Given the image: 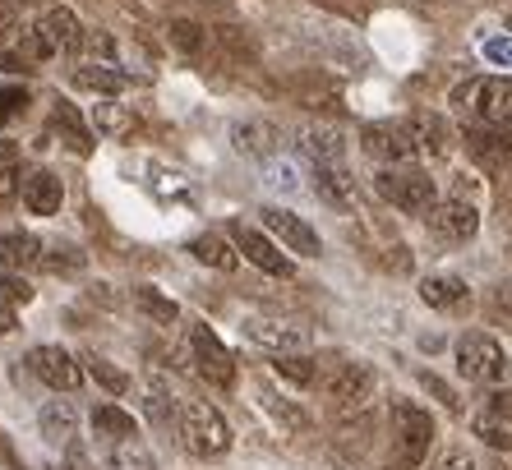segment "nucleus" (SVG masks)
Here are the masks:
<instances>
[{
	"mask_svg": "<svg viewBox=\"0 0 512 470\" xmlns=\"http://www.w3.org/2000/svg\"><path fill=\"white\" fill-rule=\"evenodd\" d=\"M453 102L489 130H512V74L503 79H466L453 88Z\"/></svg>",
	"mask_w": 512,
	"mask_h": 470,
	"instance_id": "nucleus-1",
	"label": "nucleus"
},
{
	"mask_svg": "<svg viewBox=\"0 0 512 470\" xmlns=\"http://www.w3.org/2000/svg\"><path fill=\"white\" fill-rule=\"evenodd\" d=\"M374 189H379L383 199L393 203V208L402 212H425L439 203V194H434V180L420 171V166H383L379 176H374Z\"/></svg>",
	"mask_w": 512,
	"mask_h": 470,
	"instance_id": "nucleus-2",
	"label": "nucleus"
},
{
	"mask_svg": "<svg viewBox=\"0 0 512 470\" xmlns=\"http://www.w3.org/2000/svg\"><path fill=\"white\" fill-rule=\"evenodd\" d=\"M180 429H185L190 452H199V457H222V452L231 447L227 415L217 411V406H208V401H190L185 415H180Z\"/></svg>",
	"mask_w": 512,
	"mask_h": 470,
	"instance_id": "nucleus-3",
	"label": "nucleus"
},
{
	"mask_svg": "<svg viewBox=\"0 0 512 470\" xmlns=\"http://www.w3.org/2000/svg\"><path fill=\"white\" fill-rule=\"evenodd\" d=\"M393 443H397V461L406 470H416L425 461L429 443H434V420L429 411H420L416 401H397L393 406Z\"/></svg>",
	"mask_w": 512,
	"mask_h": 470,
	"instance_id": "nucleus-4",
	"label": "nucleus"
},
{
	"mask_svg": "<svg viewBox=\"0 0 512 470\" xmlns=\"http://www.w3.org/2000/svg\"><path fill=\"white\" fill-rule=\"evenodd\" d=\"M508 369V355L489 332H462L457 337V374L471 383H494Z\"/></svg>",
	"mask_w": 512,
	"mask_h": 470,
	"instance_id": "nucleus-5",
	"label": "nucleus"
},
{
	"mask_svg": "<svg viewBox=\"0 0 512 470\" xmlns=\"http://www.w3.org/2000/svg\"><path fill=\"white\" fill-rule=\"evenodd\" d=\"M360 143H365V153L379 157L383 166H406L411 157H420V143H416V134H411L406 120H379V125H365Z\"/></svg>",
	"mask_w": 512,
	"mask_h": 470,
	"instance_id": "nucleus-6",
	"label": "nucleus"
},
{
	"mask_svg": "<svg viewBox=\"0 0 512 470\" xmlns=\"http://www.w3.org/2000/svg\"><path fill=\"white\" fill-rule=\"evenodd\" d=\"M190 351H194L199 378H208L213 388H236V360H231V351L217 341V332L208 323H194L190 328Z\"/></svg>",
	"mask_w": 512,
	"mask_h": 470,
	"instance_id": "nucleus-7",
	"label": "nucleus"
},
{
	"mask_svg": "<svg viewBox=\"0 0 512 470\" xmlns=\"http://www.w3.org/2000/svg\"><path fill=\"white\" fill-rule=\"evenodd\" d=\"M240 328H245V337H250L254 346H263V351H273V355L310 351V328H305V323H291V318H245Z\"/></svg>",
	"mask_w": 512,
	"mask_h": 470,
	"instance_id": "nucleus-8",
	"label": "nucleus"
},
{
	"mask_svg": "<svg viewBox=\"0 0 512 470\" xmlns=\"http://www.w3.org/2000/svg\"><path fill=\"white\" fill-rule=\"evenodd\" d=\"M323 392L333 397L337 411H356V406H365L374 392V374L365 365H356V360H337L333 374L323 378Z\"/></svg>",
	"mask_w": 512,
	"mask_h": 470,
	"instance_id": "nucleus-9",
	"label": "nucleus"
},
{
	"mask_svg": "<svg viewBox=\"0 0 512 470\" xmlns=\"http://www.w3.org/2000/svg\"><path fill=\"white\" fill-rule=\"evenodd\" d=\"M231 240H236L240 254H245L254 268L268 272V277H296V263L286 259L263 231H254V226H245V222H231Z\"/></svg>",
	"mask_w": 512,
	"mask_h": 470,
	"instance_id": "nucleus-10",
	"label": "nucleus"
},
{
	"mask_svg": "<svg viewBox=\"0 0 512 470\" xmlns=\"http://www.w3.org/2000/svg\"><path fill=\"white\" fill-rule=\"evenodd\" d=\"M263 226H268V231H273L286 249H296L300 259H319V254H323L319 231H314L305 217H296V212H286V208H263Z\"/></svg>",
	"mask_w": 512,
	"mask_h": 470,
	"instance_id": "nucleus-11",
	"label": "nucleus"
},
{
	"mask_svg": "<svg viewBox=\"0 0 512 470\" xmlns=\"http://www.w3.org/2000/svg\"><path fill=\"white\" fill-rule=\"evenodd\" d=\"M28 369H33L47 388L56 392H74L79 383H84V369H79V360H74L70 351H60V346H37L33 355H28Z\"/></svg>",
	"mask_w": 512,
	"mask_h": 470,
	"instance_id": "nucleus-12",
	"label": "nucleus"
},
{
	"mask_svg": "<svg viewBox=\"0 0 512 470\" xmlns=\"http://www.w3.org/2000/svg\"><path fill=\"white\" fill-rule=\"evenodd\" d=\"M476 438L494 452H512V392H489L476 415Z\"/></svg>",
	"mask_w": 512,
	"mask_h": 470,
	"instance_id": "nucleus-13",
	"label": "nucleus"
},
{
	"mask_svg": "<svg viewBox=\"0 0 512 470\" xmlns=\"http://www.w3.org/2000/svg\"><path fill=\"white\" fill-rule=\"evenodd\" d=\"M429 231L439 235V240H453V245H462V240H471V235L480 231V212L471 208V203L462 199H443L429 208Z\"/></svg>",
	"mask_w": 512,
	"mask_h": 470,
	"instance_id": "nucleus-14",
	"label": "nucleus"
},
{
	"mask_svg": "<svg viewBox=\"0 0 512 470\" xmlns=\"http://www.w3.org/2000/svg\"><path fill=\"white\" fill-rule=\"evenodd\" d=\"M33 33H37V42L47 47V56H60V51L70 56V51H79V42H84V28H79L74 10H65V5H60V10H47V14H42Z\"/></svg>",
	"mask_w": 512,
	"mask_h": 470,
	"instance_id": "nucleus-15",
	"label": "nucleus"
},
{
	"mask_svg": "<svg viewBox=\"0 0 512 470\" xmlns=\"http://www.w3.org/2000/svg\"><path fill=\"white\" fill-rule=\"evenodd\" d=\"M462 139H466V153L476 157L480 166H489V171H499L503 162H512V139H508L503 130H489V125H471Z\"/></svg>",
	"mask_w": 512,
	"mask_h": 470,
	"instance_id": "nucleus-16",
	"label": "nucleus"
},
{
	"mask_svg": "<svg viewBox=\"0 0 512 470\" xmlns=\"http://www.w3.org/2000/svg\"><path fill=\"white\" fill-rule=\"evenodd\" d=\"M314 194L337 212L356 208V180H351L346 166H314Z\"/></svg>",
	"mask_w": 512,
	"mask_h": 470,
	"instance_id": "nucleus-17",
	"label": "nucleus"
},
{
	"mask_svg": "<svg viewBox=\"0 0 512 470\" xmlns=\"http://www.w3.org/2000/svg\"><path fill=\"white\" fill-rule=\"evenodd\" d=\"M24 203H28V212H37V217H56L60 203H65V185H60L56 171H28Z\"/></svg>",
	"mask_w": 512,
	"mask_h": 470,
	"instance_id": "nucleus-18",
	"label": "nucleus"
},
{
	"mask_svg": "<svg viewBox=\"0 0 512 470\" xmlns=\"http://www.w3.org/2000/svg\"><path fill=\"white\" fill-rule=\"evenodd\" d=\"M300 153L310 157V166H342L346 157V139L328 125H310V130H300Z\"/></svg>",
	"mask_w": 512,
	"mask_h": 470,
	"instance_id": "nucleus-19",
	"label": "nucleus"
},
{
	"mask_svg": "<svg viewBox=\"0 0 512 470\" xmlns=\"http://www.w3.org/2000/svg\"><path fill=\"white\" fill-rule=\"evenodd\" d=\"M231 143H236V153L273 162V153H277V125H268V120H240V125H231Z\"/></svg>",
	"mask_w": 512,
	"mask_h": 470,
	"instance_id": "nucleus-20",
	"label": "nucleus"
},
{
	"mask_svg": "<svg viewBox=\"0 0 512 470\" xmlns=\"http://www.w3.org/2000/svg\"><path fill=\"white\" fill-rule=\"evenodd\" d=\"M51 130L65 139V148H70V153H79V157L93 153V130H88L84 120H79V111H74L70 102H56V106H51Z\"/></svg>",
	"mask_w": 512,
	"mask_h": 470,
	"instance_id": "nucleus-21",
	"label": "nucleus"
},
{
	"mask_svg": "<svg viewBox=\"0 0 512 470\" xmlns=\"http://www.w3.org/2000/svg\"><path fill=\"white\" fill-rule=\"evenodd\" d=\"M406 125H411V134H416L420 153H429V157L448 153L453 130H448V120H443V116H434V111H416V116H406Z\"/></svg>",
	"mask_w": 512,
	"mask_h": 470,
	"instance_id": "nucleus-22",
	"label": "nucleus"
},
{
	"mask_svg": "<svg viewBox=\"0 0 512 470\" xmlns=\"http://www.w3.org/2000/svg\"><path fill=\"white\" fill-rule=\"evenodd\" d=\"M93 130L102 139H125V134L139 130V116H134L125 102H97L93 106Z\"/></svg>",
	"mask_w": 512,
	"mask_h": 470,
	"instance_id": "nucleus-23",
	"label": "nucleus"
},
{
	"mask_svg": "<svg viewBox=\"0 0 512 470\" xmlns=\"http://www.w3.org/2000/svg\"><path fill=\"white\" fill-rule=\"evenodd\" d=\"M0 263L10 272L28 268V263H42V240L28 231H5L0 235Z\"/></svg>",
	"mask_w": 512,
	"mask_h": 470,
	"instance_id": "nucleus-24",
	"label": "nucleus"
},
{
	"mask_svg": "<svg viewBox=\"0 0 512 470\" xmlns=\"http://www.w3.org/2000/svg\"><path fill=\"white\" fill-rule=\"evenodd\" d=\"M466 282L462 277H425L420 282V300H425L429 309H462L466 305Z\"/></svg>",
	"mask_w": 512,
	"mask_h": 470,
	"instance_id": "nucleus-25",
	"label": "nucleus"
},
{
	"mask_svg": "<svg viewBox=\"0 0 512 470\" xmlns=\"http://www.w3.org/2000/svg\"><path fill=\"white\" fill-rule=\"evenodd\" d=\"M37 424H42L47 443H74V424H79V415H74L70 401H47L42 415H37Z\"/></svg>",
	"mask_w": 512,
	"mask_h": 470,
	"instance_id": "nucleus-26",
	"label": "nucleus"
},
{
	"mask_svg": "<svg viewBox=\"0 0 512 470\" xmlns=\"http://www.w3.org/2000/svg\"><path fill=\"white\" fill-rule=\"evenodd\" d=\"M125 83H130V74H116L111 65H79L74 70V88H88V93H102V97L120 93Z\"/></svg>",
	"mask_w": 512,
	"mask_h": 470,
	"instance_id": "nucleus-27",
	"label": "nucleus"
},
{
	"mask_svg": "<svg viewBox=\"0 0 512 470\" xmlns=\"http://www.w3.org/2000/svg\"><path fill=\"white\" fill-rule=\"evenodd\" d=\"M190 254L199 263H208V268H222V272L236 268V249H231L222 235H213V231H208V235H194V240H190Z\"/></svg>",
	"mask_w": 512,
	"mask_h": 470,
	"instance_id": "nucleus-28",
	"label": "nucleus"
},
{
	"mask_svg": "<svg viewBox=\"0 0 512 470\" xmlns=\"http://www.w3.org/2000/svg\"><path fill=\"white\" fill-rule=\"evenodd\" d=\"M93 429L97 434H107L111 443H130L139 429H134V415L120 411V406H97L93 411Z\"/></svg>",
	"mask_w": 512,
	"mask_h": 470,
	"instance_id": "nucleus-29",
	"label": "nucleus"
},
{
	"mask_svg": "<svg viewBox=\"0 0 512 470\" xmlns=\"http://www.w3.org/2000/svg\"><path fill=\"white\" fill-rule=\"evenodd\" d=\"M134 305L153 318V323H162V328H171V323L180 318L176 300H171V295H162L157 286H134Z\"/></svg>",
	"mask_w": 512,
	"mask_h": 470,
	"instance_id": "nucleus-30",
	"label": "nucleus"
},
{
	"mask_svg": "<svg viewBox=\"0 0 512 470\" xmlns=\"http://www.w3.org/2000/svg\"><path fill=\"white\" fill-rule=\"evenodd\" d=\"M273 369H277V378L296 383V388H310L314 378H319V360H310V355H277Z\"/></svg>",
	"mask_w": 512,
	"mask_h": 470,
	"instance_id": "nucleus-31",
	"label": "nucleus"
},
{
	"mask_svg": "<svg viewBox=\"0 0 512 470\" xmlns=\"http://www.w3.org/2000/svg\"><path fill=\"white\" fill-rule=\"evenodd\" d=\"M88 378H93L97 388H107L111 397H125V392H130V374L107 365V360H97V355H88Z\"/></svg>",
	"mask_w": 512,
	"mask_h": 470,
	"instance_id": "nucleus-32",
	"label": "nucleus"
},
{
	"mask_svg": "<svg viewBox=\"0 0 512 470\" xmlns=\"http://www.w3.org/2000/svg\"><path fill=\"white\" fill-rule=\"evenodd\" d=\"M42 268L47 272H79L84 268V249L70 245V240H60V245H51L47 254H42Z\"/></svg>",
	"mask_w": 512,
	"mask_h": 470,
	"instance_id": "nucleus-33",
	"label": "nucleus"
},
{
	"mask_svg": "<svg viewBox=\"0 0 512 470\" xmlns=\"http://www.w3.org/2000/svg\"><path fill=\"white\" fill-rule=\"evenodd\" d=\"M167 37H171V47L185 51V56H199L203 51V28L194 24V19H171Z\"/></svg>",
	"mask_w": 512,
	"mask_h": 470,
	"instance_id": "nucleus-34",
	"label": "nucleus"
},
{
	"mask_svg": "<svg viewBox=\"0 0 512 470\" xmlns=\"http://www.w3.org/2000/svg\"><path fill=\"white\" fill-rule=\"evenodd\" d=\"M24 111H28L24 88H19V83H0V130H5L14 116H24Z\"/></svg>",
	"mask_w": 512,
	"mask_h": 470,
	"instance_id": "nucleus-35",
	"label": "nucleus"
},
{
	"mask_svg": "<svg viewBox=\"0 0 512 470\" xmlns=\"http://www.w3.org/2000/svg\"><path fill=\"white\" fill-rule=\"evenodd\" d=\"M157 189V199H190V180L180 176V171H167V166H157V180H148Z\"/></svg>",
	"mask_w": 512,
	"mask_h": 470,
	"instance_id": "nucleus-36",
	"label": "nucleus"
},
{
	"mask_svg": "<svg viewBox=\"0 0 512 470\" xmlns=\"http://www.w3.org/2000/svg\"><path fill=\"white\" fill-rule=\"evenodd\" d=\"M263 406H268V411H273L277 420L286 424V429H296V434H300V429H310V415H305V411H296L291 401H277L273 392H263Z\"/></svg>",
	"mask_w": 512,
	"mask_h": 470,
	"instance_id": "nucleus-37",
	"label": "nucleus"
},
{
	"mask_svg": "<svg viewBox=\"0 0 512 470\" xmlns=\"http://www.w3.org/2000/svg\"><path fill=\"white\" fill-rule=\"evenodd\" d=\"M480 56L489 60V65H508L512 70V33H494L480 42Z\"/></svg>",
	"mask_w": 512,
	"mask_h": 470,
	"instance_id": "nucleus-38",
	"label": "nucleus"
},
{
	"mask_svg": "<svg viewBox=\"0 0 512 470\" xmlns=\"http://www.w3.org/2000/svg\"><path fill=\"white\" fill-rule=\"evenodd\" d=\"M28 300H33V286H28L24 282V277H14V272H10V277H0V305H28Z\"/></svg>",
	"mask_w": 512,
	"mask_h": 470,
	"instance_id": "nucleus-39",
	"label": "nucleus"
},
{
	"mask_svg": "<svg viewBox=\"0 0 512 470\" xmlns=\"http://www.w3.org/2000/svg\"><path fill=\"white\" fill-rule=\"evenodd\" d=\"M263 185H268V189H282V194H296L300 180H296V171H291L286 162H268V176H263Z\"/></svg>",
	"mask_w": 512,
	"mask_h": 470,
	"instance_id": "nucleus-40",
	"label": "nucleus"
},
{
	"mask_svg": "<svg viewBox=\"0 0 512 470\" xmlns=\"http://www.w3.org/2000/svg\"><path fill=\"white\" fill-rule=\"evenodd\" d=\"M111 461H116V466H139V470H148L153 466V457H148V452H143V447H134V438L130 443H116V452H111Z\"/></svg>",
	"mask_w": 512,
	"mask_h": 470,
	"instance_id": "nucleus-41",
	"label": "nucleus"
},
{
	"mask_svg": "<svg viewBox=\"0 0 512 470\" xmlns=\"http://www.w3.org/2000/svg\"><path fill=\"white\" fill-rule=\"evenodd\" d=\"M19 194H24V176L14 166H0V208H10Z\"/></svg>",
	"mask_w": 512,
	"mask_h": 470,
	"instance_id": "nucleus-42",
	"label": "nucleus"
},
{
	"mask_svg": "<svg viewBox=\"0 0 512 470\" xmlns=\"http://www.w3.org/2000/svg\"><path fill=\"white\" fill-rule=\"evenodd\" d=\"M420 383H425V388L434 392V397H439L443 406H448V411H457V406H462V401H457V392L448 388V383H443V378H434V374H420Z\"/></svg>",
	"mask_w": 512,
	"mask_h": 470,
	"instance_id": "nucleus-43",
	"label": "nucleus"
},
{
	"mask_svg": "<svg viewBox=\"0 0 512 470\" xmlns=\"http://www.w3.org/2000/svg\"><path fill=\"white\" fill-rule=\"evenodd\" d=\"M434 470H476V461L466 457V452H443V457L434 461Z\"/></svg>",
	"mask_w": 512,
	"mask_h": 470,
	"instance_id": "nucleus-44",
	"label": "nucleus"
},
{
	"mask_svg": "<svg viewBox=\"0 0 512 470\" xmlns=\"http://www.w3.org/2000/svg\"><path fill=\"white\" fill-rule=\"evenodd\" d=\"M10 28H19V5L0 0V33H10Z\"/></svg>",
	"mask_w": 512,
	"mask_h": 470,
	"instance_id": "nucleus-45",
	"label": "nucleus"
},
{
	"mask_svg": "<svg viewBox=\"0 0 512 470\" xmlns=\"http://www.w3.org/2000/svg\"><path fill=\"white\" fill-rule=\"evenodd\" d=\"M0 65H5V70L10 74H19V70H33V65H28V56H19V51H5V56H0Z\"/></svg>",
	"mask_w": 512,
	"mask_h": 470,
	"instance_id": "nucleus-46",
	"label": "nucleus"
},
{
	"mask_svg": "<svg viewBox=\"0 0 512 470\" xmlns=\"http://www.w3.org/2000/svg\"><path fill=\"white\" fill-rule=\"evenodd\" d=\"M88 47H93V56H102V60H111V56H116V47H111V37H102V33H93V37H88Z\"/></svg>",
	"mask_w": 512,
	"mask_h": 470,
	"instance_id": "nucleus-47",
	"label": "nucleus"
},
{
	"mask_svg": "<svg viewBox=\"0 0 512 470\" xmlns=\"http://www.w3.org/2000/svg\"><path fill=\"white\" fill-rule=\"evenodd\" d=\"M65 470H93V466H88V457H84V447L70 443V461H65Z\"/></svg>",
	"mask_w": 512,
	"mask_h": 470,
	"instance_id": "nucleus-48",
	"label": "nucleus"
},
{
	"mask_svg": "<svg viewBox=\"0 0 512 470\" xmlns=\"http://www.w3.org/2000/svg\"><path fill=\"white\" fill-rule=\"evenodd\" d=\"M10 328H14V309L0 305V332H10Z\"/></svg>",
	"mask_w": 512,
	"mask_h": 470,
	"instance_id": "nucleus-49",
	"label": "nucleus"
},
{
	"mask_svg": "<svg viewBox=\"0 0 512 470\" xmlns=\"http://www.w3.org/2000/svg\"><path fill=\"white\" fill-rule=\"evenodd\" d=\"M499 309L512 318V286H503V291H499Z\"/></svg>",
	"mask_w": 512,
	"mask_h": 470,
	"instance_id": "nucleus-50",
	"label": "nucleus"
},
{
	"mask_svg": "<svg viewBox=\"0 0 512 470\" xmlns=\"http://www.w3.org/2000/svg\"><path fill=\"white\" fill-rule=\"evenodd\" d=\"M19 157V143H0V162H14Z\"/></svg>",
	"mask_w": 512,
	"mask_h": 470,
	"instance_id": "nucleus-51",
	"label": "nucleus"
},
{
	"mask_svg": "<svg viewBox=\"0 0 512 470\" xmlns=\"http://www.w3.org/2000/svg\"><path fill=\"white\" fill-rule=\"evenodd\" d=\"M0 461H10V447H5V438H0Z\"/></svg>",
	"mask_w": 512,
	"mask_h": 470,
	"instance_id": "nucleus-52",
	"label": "nucleus"
},
{
	"mask_svg": "<svg viewBox=\"0 0 512 470\" xmlns=\"http://www.w3.org/2000/svg\"><path fill=\"white\" fill-rule=\"evenodd\" d=\"M10 5H33V0H10Z\"/></svg>",
	"mask_w": 512,
	"mask_h": 470,
	"instance_id": "nucleus-53",
	"label": "nucleus"
},
{
	"mask_svg": "<svg viewBox=\"0 0 512 470\" xmlns=\"http://www.w3.org/2000/svg\"><path fill=\"white\" fill-rule=\"evenodd\" d=\"M508 28H512V19H508Z\"/></svg>",
	"mask_w": 512,
	"mask_h": 470,
	"instance_id": "nucleus-54",
	"label": "nucleus"
}]
</instances>
